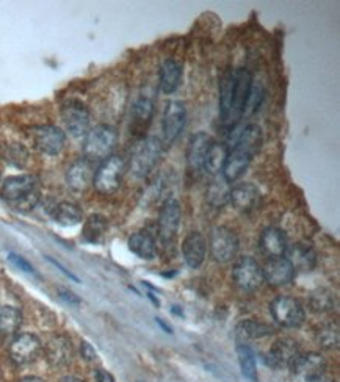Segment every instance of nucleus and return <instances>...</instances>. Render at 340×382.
I'll use <instances>...</instances> for the list:
<instances>
[{
    "instance_id": "obj_1",
    "label": "nucleus",
    "mask_w": 340,
    "mask_h": 382,
    "mask_svg": "<svg viewBox=\"0 0 340 382\" xmlns=\"http://www.w3.org/2000/svg\"><path fill=\"white\" fill-rule=\"evenodd\" d=\"M163 146L157 137L140 138L132 149L130 171L137 179H146L156 170L162 157Z\"/></svg>"
},
{
    "instance_id": "obj_2",
    "label": "nucleus",
    "mask_w": 340,
    "mask_h": 382,
    "mask_svg": "<svg viewBox=\"0 0 340 382\" xmlns=\"http://www.w3.org/2000/svg\"><path fill=\"white\" fill-rule=\"evenodd\" d=\"M118 143V133L111 125L99 124L93 127L85 135L83 154L85 158L90 162H97V160L109 158L113 151H115Z\"/></svg>"
},
{
    "instance_id": "obj_3",
    "label": "nucleus",
    "mask_w": 340,
    "mask_h": 382,
    "mask_svg": "<svg viewBox=\"0 0 340 382\" xmlns=\"http://www.w3.org/2000/svg\"><path fill=\"white\" fill-rule=\"evenodd\" d=\"M125 163L121 157L110 156L95 171L93 186L101 194H113L119 190L123 182Z\"/></svg>"
},
{
    "instance_id": "obj_4",
    "label": "nucleus",
    "mask_w": 340,
    "mask_h": 382,
    "mask_svg": "<svg viewBox=\"0 0 340 382\" xmlns=\"http://www.w3.org/2000/svg\"><path fill=\"white\" fill-rule=\"evenodd\" d=\"M209 251L212 259L218 264H228L236 259L238 252V238L229 227H213L209 237Z\"/></svg>"
},
{
    "instance_id": "obj_5",
    "label": "nucleus",
    "mask_w": 340,
    "mask_h": 382,
    "mask_svg": "<svg viewBox=\"0 0 340 382\" xmlns=\"http://www.w3.org/2000/svg\"><path fill=\"white\" fill-rule=\"evenodd\" d=\"M270 312L278 325L289 329H297L303 326L306 320V312L303 304L292 296H278L271 301Z\"/></svg>"
},
{
    "instance_id": "obj_6",
    "label": "nucleus",
    "mask_w": 340,
    "mask_h": 382,
    "mask_svg": "<svg viewBox=\"0 0 340 382\" xmlns=\"http://www.w3.org/2000/svg\"><path fill=\"white\" fill-rule=\"evenodd\" d=\"M181 219H182V209L179 200L176 199H166L165 204L162 205L158 213V221H157V227H158V238L160 243L163 246H171L175 243V240L177 237L179 232V226H181Z\"/></svg>"
},
{
    "instance_id": "obj_7",
    "label": "nucleus",
    "mask_w": 340,
    "mask_h": 382,
    "mask_svg": "<svg viewBox=\"0 0 340 382\" xmlns=\"http://www.w3.org/2000/svg\"><path fill=\"white\" fill-rule=\"evenodd\" d=\"M62 119L72 137H85L90 130V111L79 99H68L62 105Z\"/></svg>"
},
{
    "instance_id": "obj_8",
    "label": "nucleus",
    "mask_w": 340,
    "mask_h": 382,
    "mask_svg": "<svg viewBox=\"0 0 340 382\" xmlns=\"http://www.w3.org/2000/svg\"><path fill=\"white\" fill-rule=\"evenodd\" d=\"M232 279L234 284L245 292H256L264 284L262 266L259 265L256 259L252 257H240L234 268H232Z\"/></svg>"
},
{
    "instance_id": "obj_9",
    "label": "nucleus",
    "mask_w": 340,
    "mask_h": 382,
    "mask_svg": "<svg viewBox=\"0 0 340 382\" xmlns=\"http://www.w3.org/2000/svg\"><path fill=\"white\" fill-rule=\"evenodd\" d=\"M30 138L39 152L46 156H58L66 144L64 132L57 125H35L30 129Z\"/></svg>"
},
{
    "instance_id": "obj_10",
    "label": "nucleus",
    "mask_w": 340,
    "mask_h": 382,
    "mask_svg": "<svg viewBox=\"0 0 340 382\" xmlns=\"http://www.w3.org/2000/svg\"><path fill=\"white\" fill-rule=\"evenodd\" d=\"M186 123V109L181 100H171L166 104L162 119V130L165 142L172 144L181 135Z\"/></svg>"
},
{
    "instance_id": "obj_11",
    "label": "nucleus",
    "mask_w": 340,
    "mask_h": 382,
    "mask_svg": "<svg viewBox=\"0 0 340 382\" xmlns=\"http://www.w3.org/2000/svg\"><path fill=\"white\" fill-rule=\"evenodd\" d=\"M252 79L251 74L246 69H236L234 71V95H232V105L229 116L226 121L229 123H236L243 116L246 102H248L250 93H251Z\"/></svg>"
},
{
    "instance_id": "obj_12",
    "label": "nucleus",
    "mask_w": 340,
    "mask_h": 382,
    "mask_svg": "<svg viewBox=\"0 0 340 382\" xmlns=\"http://www.w3.org/2000/svg\"><path fill=\"white\" fill-rule=\"evenodd\" d=\"M41 353V340L33 334H19L10 345V357L16 365H27Z\"/></svg>"
},
{
    "instance_id": "obj_13",
    "label": "nucleus",
    "mask_w": 340,
    "mask_h": 382,
    "mask_svg": "<svg viewBox=\"0 0 340 382\" xmlns=\"http://www.w3.org/2000/svg\"><path fill=\"white\" fill-rule=\"evenodd\" d=\"M292 373L295 374L297 378L304 379L306 382L311 379H315L322 374L326 373V368H328V364H326V359L318 353H306V354H299V356L292 362V365L289 367Z\"/></svg>"
},
{
    "instance_id": "obj_14",
    "label": "nucleus",
    "mask_w": 340,
    "mask_h": 382,
    "mask_svg": "<svg viewBox=\"0 0 340 382\" xmlns=\"http://www.w3.org/2000/svg\"><path fill=\"white\" fill-rule=\"evenodd\" d=\"M301 351H299V345L298 341L293 339H279L276 340L273 346L270 348L268 354H266V362L273 367V368H283V367H290L292 362L295 360Z\"/></svg>"
},
{
    "instance_id": "obj_15",
    "label": "nucleus",
    "mask_w": 340,
    "mask_h": 382,
    "mask_svg": "<svg viewBox=\"0 0 340 382\" xmlns=\"http://www.w3.org/2000/svg\"><path fill=\"white\" fill-rule=\"evenodd\" d=\"M264 280L273 287H283L290 284L295 278V270L285 257L270 259L262 268Z\"/></svg>"
},
{
    "instance_id": "obj_16",
    "label": "nucleus",
    "mask_w": 340,
    "mask_h": 382,
    "mask_svg": "<svg viewBox=\"0 0 340 382\" xmlns=\"http://www.w3.org/2000/svg\"><path fill=\"white\" fill-rule=\"evenodd\" d=\"M38 179L32 174H22V176H13L8 177L2 185V191L0 194L10 203H18L19 199L25 198L27 194H30L32 191H35Z\"/></svg>"
},
{
    "instance_id": "obj_17",
    "label": "nucleus",
    "mask_w": 340,
    "mask_h": 382,
    "mask_svg": "<svg viewBox=\"0 0 340 382\" xmlns=\"http://www.w3.org/2000/svg\"><path fill=\"white\" fill-rule=\"evenodd\" d=\"M46 359L52 367H66L71 364L74 356V348L66 335H55L46 345Z\"/></svg>"
},
{
    "instance_id": "obj_18",
    "label": "nucleus",
    "mask_w": 340,
    "mask_h": 382,
    "mask_svg": "<svg viewBox=\"0 0 340 382\" xmlns=\"http://www.w3.org/2000/svg\"><path fill=\"white\" fill-rule=\"evenodd\" d=\"M93 179H95V170H93L90 160L86 158L77 160L66 172V182H68L69 189L79 193L88 190L93 185Z\"/></svg>"
},
{
    "instance_id": "obj_19",
    "label": "nucleus",
    "mask_w": 340,
    "mask_h": 382,
    "mask_svg": "<svg viewBox=\"0 0 340 382\" xmlns=\"http://www.w3.org/2000/svg\"><path fill=\"white\" fill-rule=\"evenodd\" d=\"M259 200H261V191L252 184H238L232 186L229 193V203L234 205L238 212L248 213L254 210Z\"/></svg>"
},
{
    "instance_id": "obj_20",
    "label": "nucleus",
    "mask_w": 340,
    "mask_h": 382,
    "mask_svg": "<svg viewBox=\"0 0 340 382\" xmlns=\"http://www.w3.org/2000/svg\"><path fill=\"white\" fill-rule=\"evenodd\" d=\"M208 254V241L201 232H190L182 243V256L185 264L190 268H199L203 265Z\"/></svg>"
},
{
    "instance_id": "obj_21",
    "label": "nucleus",
    "mask_w": 340,
    "mask_h": 382,
    "mask_svg": "<svg viewBox=\"0 0 340 382\" xmlns=\"http://www.w3.org/2000/svg\"><path fill=\"white\" fill-rule=\"evenodd\" d=\"M259 246H261V251L266 257H284L289 246L287 236H285L284 231L278 229V227H266L261 233V238H259Z\"/></svg>"
},
{
    "instance_id": "obj_22",
    "label": "nucleus",
    "mask_w": 340,
    "mask_h": 382,
    "mask_svg": "<svg viewBox=\"0 0 340 382\" xmlns=\"http://www.w3.org/2000/svg\"><path fill=\"white\" fill-rule=\"evenodd\" d=\"M213 139L205 132H198L190 138L186 147V163L191 171H201L204 168V158Z\"/></svg>"
},
{
    "instance_id": "obj_23",
    "label": "nucleus",
    "mask_w": 340,
    "mask_h": 382,
    "mask_svg": "<svg viewBox=\"0 0 340 382\" xmlns=\"http://www.w3.org/2000/svg\"><path fill=\"white\" fill-rule=\"evenodd\" d=\"M284 257L289 260L295 271L308 273V271L314 270L315 265H317L315 251L312 250L311 246L304 245V243H297V245L287 246V251H285Z\"/></svg>"
},
{
    "instance_id": "obj_24",
    "label": "nucleus",
    "mask_w": 340,
    "mask_h": 382,
    "mask_svg": "<svg viewBox=\"0 0 340 382\" xmlns=\"http://www.w3.org/2000/svg\"><path fill=\"white\" fill-rule=\"evenodd\" d=\"M182 83V64L176 60H165L160 66L158 86L163 95H172Z\"/></svg>"
},
{
    "instance_id": "obj_25",
    "label": "nucleus",
    "mask_w": 340,
    "mask_h": 382,
    "mask_svg": "<svg viewBox=\"0 0 340 382\" xmlns=\"http://www.w3.org/2000/svg\"><path fill=\"white\" fill-rule=\"evenodd\" d=\"M262 147V129L257 124H248L238 133L234 149L245 152L246 156L254 157Z\"/></svg>"
},
{
    "instance_id": "obj_26",
    "label": "nucleus",
    "mask_w": 340,
    "mask_h": 382,
    "mask_svg": "<svg viewBox=\"0 0 340 382\" xmlns=\"http://www.w3.org/2000/svg\"><path fill=\"white\" fill-rule=\"evenodd\" d=\"M251 160H252V157L246 156L245 152L232 149L229 152L228 158H226L224 166H223V171H222L223 179L228 184L236 182V180H238L240 177H242L243 174L246 172V170H248Z\"/></svg>"
},
{
    "instance_id": "obj_27",
    "label": "nucleus",
    "mask_w": 340,
    "mask_h": 382,
    "mask_svg": "<svg viewBox=\"0 0 340 382\" xmlns=\"http://www.w3.org/2000/svg\"><path fill=\"white\" fill-rule=\"evenodd\" d=\"M129 250L140 259L152 260L157 254V245L149 232L140 231L129 238Z\"/></svg>"
},
{
    "instance_id": "obj_28",
    "label": "nucleus",
    "mask_w": 340,
    "mask_h": 382,
    "mask_svg": "<svg viewBox=\"0 0 340 382\" xmlns=\"http://www.w3.org/2000/svg\"><path fill=\"white\" fill-rule=\"evenodd\" d=\"M271 334H273V327L256 320H243L242 323H238L236 327V339L238 343H246V341L250 340L268 337V335Z\"/></svg>"
},
{
    "instance_id": "obj_29",
    "label": "nucleus",
    "mask_w": 340,
    "mask_h": 382,
    "mask_svg": "<svg viewBox=\"0 0 340 382\" xmlns=\"http://www.w3.org/2000/svg\"><path fill=\"white\" fill-rule=\"evenodd\" d=\"M152 116H154V102H152V99L146 96L138 97L132 107L133 129L143 132L151 124Z\"/></svg>"
},
{
    "instance_id": "obj_30",
    "label": "nucleus",
    "mask_w": 340,
    "mask_h": 382,
    "mask_svg": "<svg viewBox=\"0 0 340 382\" xmlns=\"http://www.w3.org/2000/svg\"><path fill=\"white\" fill-rule=\"evenodd\" d=\"M52 218L57 224L63 227H72L82 223L83 213L79 205L72 203H60L52 210Z\"/></svg>"
},
{
    "instance_id": "obj_31",
    "label": "nucleus",
    "mask_w": 340,
    "mask_h": 382,
    "mask_svg": "<svg viewBox=\"0 0 340 382\" xmlns=\"http://www.w3.org/2000/svg\"><path fill=\"white\" fill-rule=\"evenodd\" d=\"M228 156H229V151L228 147H226V144L213 142L209 147L208 154H205L204 170L209 174H212V176H218V174L223 171V166L226 163Z\"/></svg>"
},
{
    "instance_id": "obj_32",
    "label": "nucleus",
    "mask_w": 340,
    "mask_h": 382,
    "mask_svg": "<svg viewBox=\"0 0 340 382\" xmlns=\"http://www.w3.org/2000/svg\"><path fill=\"white\" fill-rule=\"evenodd\" d=\"M22 325V313L13 306H5L0 309V335L11 337Z\"/></svg>"
},
{
    "instance_id": "obj_33",
    "label": "nucleus",
    "mask_w": 340,
    "mask_h": 382,
    "mask_svg": "<svg viewBox=\"0 0 340 382\" xmlns=\"http://www.w3.org/2000/svg\"><path fill=\"white\" fill-rule=\"evenodd\" d=\"M109 223L102 215H91L83 226V240L91 245H99L105 238Z\"/></svg>"
},
{
    "instance_id": "obj_34",
    "label": "nucleus",
    "mask_w": 340,
    "mask_h": 382,
    "mask_svg": "<svg viewBox=\"0 0 340 382\" xmlns=\"http://www.w3.org/2000/svg\"><path fill=\"white\" fill-rule=\"evenodd\" d=\"M237 356H238L240 368H242L243 376L251 382H257L259 374H257L256 357H254V353H252L250 345L237 343Z\"/></svg>"
},
{
    "instance_id": "obj_35",
    "label": "nucleus",
    "mask_w": 340,
    "mask_h": 382,
    "mask_svg": "<svg viewBox=\"0 0 340 382\" xmlns=\"http://www.w3.org/2000/svg\"><path fill=\"white\" fill-rule=\"evenodd\" d=\"M232 95H234V71H229L224 74L222 82H219V111H222L224 121L229 116Z\"/></svg>"
},
{
    "instance_id": "obj_36",
    "label": "nucleus",
    "mask_w": 340,
    "mask_h": 382,
    "mask_svg": "<svg viewBox=\"0 0 340 382\" xmlns=\"http://www.w3.org/2000/svg\"><path fill=\"white\" fill-rule=\"evenodd\" d=\"M309 306L317 313H328L334 311L336 298L328 288H317V290L311 293Z\"/></svg>"
},
{
    "instance_id": "obj_37",
    "label": "nucleus",
    "mask_w": 340,
    "mask_h": 382,
    "mask_svg": "<svg viewBox=\"0 0 340 382\" xmlns=\"http://www.w3.org/2000/svg\"><path fill=\"white\" fill-rule=\"evenodd\" d=\"M229 193L231 186L223 177L213 180L208 189V203L215 209H222L226 203H229Z\"/></svg>"
},
{
    "instance_id": "obj_38",
    "label": "nucleus",
    "mask_w": 340,
    "mask_h": 382,
    "mask_svg": "<svg viewBox=\"0 0 340 382\" xmlns=\"http://www.w3.org/2000/svg\"><path fill=\"white\" fill-rule=\"evenodd\" d=\"M4 162L15 168H24L29 163V151L21 143H8L2 147Z\"/></svg>"
},
{
    "instance_id": "obj_39",
    "label": "nucleus",
    "mask_w": 340,
    "mask_h": 382,
    "mask_svg": "<svg viewBox=\"0 0 340 382\" xmlns=\"http://www.w3.org/2000/svg\"><path fill=\"white\" fill-rule=\"evenodd\" d=\"M317 341L325 350H336L339 346V327L337 325H325L317 332Z\"/></svg>"
},
{
    "instance_id": "obj_40",
    "label": "nucleus",
    "mask_w": 340,
    "mask_h": 382,
    "mask_svg": "<svg viewBox=\"0 0 340 382\" xmlns=\"http://www.w3.org/2000/svg\"><path fill=\"white\" fill-rule=\"evenodd\" d=\"M39 200V190L36 189L35 191H32L30 194H27L25 198L19 199L18 203H15L13 205H15V209H18L19 212H30L36 207Z\"/></svg>"
},
{
    "instance_id": "obj_41",
    "label": "nucleus",
    "mask_w": 340,
    "mask_h": 382,
    "mask_svg": "<svg viewBox=\"0 0 340 382\" xmlns=\"http://www.w3.org/2000/svg\"><path fill=\"white\" fill-rule=\"evenodd\" d=\"M8 260L10 262L15 265L16 268H19V270H22L24 273H30L33 274L35 273V270H33V266L27 262V260L22 257V256H19V254H15V252H10L8 254Z\"/></svg>"
},
{
    "instance_id": "obj_42",
    "label": "nucleus",
    "mask_w": 340,
    "mask_h": 382,
    "mask_svg": "<svg viewBox=\"0 0 340 382\" xmlns=\"http://www.w3.org/2000/svg\"><path fill=\"white\" fill-rule=\"evenodd\" d=\"M80 356L86 362H95L97 359V353L88 341H82V343H80Z\"/></svg>"
},
{
    "instance_id": "obj_43",
    "label": "nucleus",
    "mask_w": 340,
    "mask_h": 382,
    "mask_svg": "<svg viewBox=\"0 0 340 382\" xmlns=\"http://www.w3.org/2000/svg\"><path fill=\"white\" fill-rule=\"evenodd\" d=\"M58 296L62 298L64 303H68L71 306H79L80 304V298L77 296V294H74L69 290H64V288H60L58 290Z\"/></svg>"
},
{
    "instance_id": "obj_44",
    "label": "nucleus",
    "mask_w": 340,
    "mask_h": 382,
    "mask_svg": "<svg viewBox=\"0 0 340 382\" xmlns=\"http://www.w3.org/2000/svg\"><path fill=\"white\" fill-rule=\"evenodd\" d=\"M96 376V382H115V378H113V374L109 373L107 370H102V368H99L95 373Z\"/></svg>"
},
{
    "instance_id": "obj_45",
    "label": "nucleus",
    "mask_w": 340,
    "mask_h": 382,
    "mask_svg": "<svg viewBox=\"0 0 340 382\" xmlns=\"http://www.w3.org/2000/svg\"><path fill=\"white\" fill-rule=\"evenodd\" d=\"M156 321H157V325H160V327H162V329H165V331H166V334H172V329H171V327H170L168 325H165L163 321H162V318H156Z\"/></svg>"
},
{
    "instance_id": "obj_46",
    "label": "nucleus",
    "mask_w": 340,
    "mask_h": 382,
    "mask_svg": "<svg viewBox=\"0 0 340 382\" xmlns=\"http://www.w3.org/2000/svg\"><path fill=\"white\" fill-rule=\"evenodd\" d=\"M19 382H44L41 378H36V376H27L24 379H21Z\"/></svg>"
},
{
    "instance_id": "obj_47",
    "label": "nucleus",
    "mask_w": 340,
    "mask_h": 382,
    "mask_svg": "<svg viewBox=\"0 0 340 382\" xmlns=\"http://www.w3.org/2000/svg\"><path fill=\"white\" fill-rule=\"evenodd\" d=\"M308 382H332L329 378H326V374H322V376H318L315 379H311Z\"/></svg>"
},
{
    "instance_id": "obj_48",
    "label": "nucleus",
    "mask_w": 340,
    "mask_h": 382,
    "mask_svg": "<svg viewBox=\"0 0 340 382\" xmlns=\"http://www.w3.org/2000/svg\"><path fill=\"white\" fill-rule=\"evenodd\" d=\"M146 296H148L151 301H152V303H154V306H160V301H158V298L157 296H154V294H152V293H146Z\"/></svg>"
},
{
    "instance_id": "obj_49",
    "label": "nucleus",
    "mask_w": 340,
    "mask_h": 382,
    "mask_svg": "<svg viewBox=\"0 0 340 382\" xmlns=\"http://www.w3.org/2000/svg\"><path fill=\"white\" fill-rule=\"evenodd\" d=\"M60 382H82V381H80L79 378H74V376H66V378H63Z\"/></svg>"
}]
</instances>
